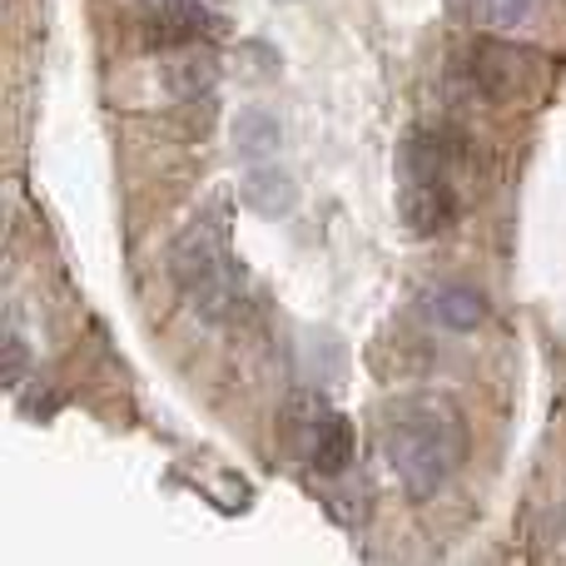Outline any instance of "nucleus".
I'll return each instance as SVG.
<instances>
[{
    "mask_svg": "<svg viewBox=\"0 0 566 566\" xmlns=\"http://www.w3.org/2000/svg\"><path fill=\"white\" fill-rule=\"evenodd\" d=\"M378 448L398 488L412 502H428L458 478L468 458V422L448 392H398L378 418Z\"/></svg>",
    "mask_w": 566,
    "mask_h": 566,
    "instance_id": "f257e3e1",
    "label": "nucleus"
},
{
    "mask_svg": "<svg viewBox=\"0 0 566 566\" xmlns=\"http://www.w3.org/2000/svg\"><path fill=\"white\" fill-rule=\"evenodd\" d=\"M468 75L478 85V95L488 105H537L557 80L547 50L522 45V40H497V35H478L468 50Z\"/></svg>",
    "mask_w": 566,
    "mask_h": 566,
    "instance_id": "f03ea898",
    "label": "nucleus"
},
{
    "mask_svg": "<svg viewBox=\"0 0 566 566\" xmlns=\"http://www.w3.org/2000/svg\"><path fill=\"white\" fill-rule=\"evenodd\" d=\"M283 442L308 462L323 478H338V472L353 468L358 458V432H353V418L338 412L323 392L303 388L283 402Z\"/></svg>",
    "mask_w": 566,
    "mask_h": 566,
    "instance_id": "7ed1b4c3",
    "label": "nucleus"
},
{
    "mask_svg": "<svg viewBox=\"0 0 566 566\" xmlns=\"http://www.w3.org/2000/svg\"><path fill=\"white\" fill-rule=\"evenodd\" d=\"M165 264H169V279H175V289L185 293V298L234 264V249H229V224H224V214H219V205L199 209V214L189 219L175 239H169Z\"/></svg>",
    "mask_w": 566,
    "mask_h": 566,
    "instance_id": "20e7f679",
    "label": "nucleus"
},
{
    "mask_svg": "<svg viewBox=\"0 0 566 566\" xmlns=\"http://www.w3.org/2000/svg\"><path fill=\"white\" fill-rule=\"evenodd\" d=\"M398 214L412 239H438L462 219V199L452 179H402L398 185Z\"/></svg>",
    "mask_w": 566,
    "mask_h": 566,
    "instance_id": "39448f33",
    "label": "nucleus"
},
{
    "mask_svg": "<svg viewBox=\"0 0 566 566\" xmlns=\"http://www.w3.org/2000/svg\"><path fill=\"white\" fill-rule=\"evenodd\" d=\"M468 165V139L442 125H412L398 145L402 179H452Z\"/></svg>",
    "mask_w": 566,
    "mask_h": 566,
    "instance_id": "423d86ee",
    "label": "nucleus"
},
{
    "mask_svg": "<svg viewBox=\"0 0 566 566\" xmlns=\"http://www.w3.org/2000/svg\"><path fill=\"white\" fill-rule=\"evenodd\" d=\"M239 205L259 219H289L293 205H298V179H293L289 169L259 159V165H249L244 175H239Z\"/></svg>",
    "mask_w": 566,
    "mask_h": 566,
    "instance_id": "0eeeda50",
    "label": "nucleus"
},
{
    "mask_svg": "<svg viewBox=\"0 0 566 566\" xmlns=\"http://www.w3.org/2000/svg\"><path fill=\"white\" fill-rule=\"evenodd\" d=\"M219 15L214 10H205L199 0H189V6H169V10H149V45L159 50H179V45H209V40L219 35Z\"/></svg>",
    "mask_w": 566,
    "mask_h": 566,
    "instance_id": "6e6552de",
    "label": "nucleus"
},
{
    "mask_svg": "<svg viewBox=\"0 0 566 566\" xmlns=\"http://www.w3.org/2000/svg\"><path fill=\"white\" fill-rule=\"evenodd\" d=\"M214 85H219V60L209 45H179L165 55V90L179 99V105L209 99Z\"/></svg>",
    "mask_w": 566,
    "mask_h": 566,
    "instance_id": "1a4fd4ad",
    "label": "nucleus"
},
{
    "mask_svg": "<svg viewBox=\"0 0 566 566\" xmlns=\"http://www.w3.org/2000/svg\"><path fill=\"white\" fill-rule=\"evenodd\" d=\"M185 303L205 323H214V328H224V323H239V318H244V308H249V274H244V264L234 259L224 274H214L205 289L189 293Z\"/></svg>",
    "mask_w": 566,
    "mask_h": 566,
    "instance_id": "9d476101",
    "label": "nucleus"
},
{
    "mask_svg": "<svg viewBox=\"0 0 566 566\" xmlns=\"http://www.w3.org/2000/svg\"><path fill=\"white\" fill-rule=\"evenodd\" d=\"M234 155L244 159V165H259V159H274L279 155V145H283V125L269 109H259V105H249V109H239L234 115Z\"/></svg>",
    "mask_w": 566,
    "mask_h": 566,
    "instance_id": "9b49d317",
    "label": "nucleus"
},
{
    "mask_svg": "<svg viewBox=\"0 0 566 566\" xmlns=\"http://www.w3.org/2000/svg\"><path fill=\"white\" fill-rule=\"evenodd\" d=\"M428 308H432V318L452 333H472L482 318H488V298H482L472 283H448V289H438L428 298Z\"/></svg>",
    "mask_w": 566,
    "mask_h": 566,
    "instance_id": "f8f14e48",
    "label": "nucleus"
},
{
    "mask_svg": "<svg viewBox=\"0 0 566 566\" xmlns=\"http://www.w3.org/2000/svg\"><path fill=\"white\" fill-rule=\"evenodd\" d=\"M0 358H6V373H0V378H6V388L15 392L20 382L30 378V348H25V338H20V333H6V343H0Z\"/></svg>",
    "mask_w": 566,
    "mask_h": 566,
    "instance_id": "ddd939ff",
    "label": "nucleus"
},
{
    "mask_svg": "<svg viewBox=\"0 0 566 566\" xmlns=\"http://www.w3.org/2000/svg\"><path fill=\"white\" fill-rule=\"evenodd\" d=\"M527 10H532V0H482V15H488L492 25H517Z\"/></svg>",
    "mask_w": 566,
    "mask_h": 566,
    "instance_id": "4468645a",
    "label": "nucleus"
},
{
    "mask_svg": "<svg viewBox=\"0 0 566 566\" xmlns=\"http://www.w3.org/2000/svg\"><path fill=\"white\" fill-rule=\"evenodd\" d=\"M149 10H169V6H189V0H145Z\"/></svg>",
    "mask_w": 566,
    "mask_h": 566,
    "instance_id": "2eb2a0df",
    "label": "nucleus"
},
{
    "mask_svg": "<svg viewBox=\"0 0 566 566\" xmlns=\"http://www.w3.org/2000/svg\"><path fill=\"white\" fill-rule=\"evenodd\" d=\"M452 6H462V0H452Z\"/></svg>",
    "mask_w": 566,
    "mask_h": 566,
    "instance_id": "dca6fc26",
    "label": "nucleus"
}]
</instances>
